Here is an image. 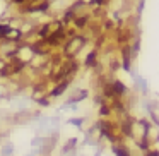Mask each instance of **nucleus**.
Returning <instances> with one entry per match:
<instances>
[{"label": "nucleus", "mask_w": 159, "mask_h": 156, "mask_svg": "<svg viewBox=\"0 0 159 156\" xmlns=\"http://www.w3.org/2000/svg\"><path fill=\"white\" fill-rule=\"evenodd\" d=\"M86 45H87V36L74 35V36H70V38H67L65 43L62 45L63 46V53H62V55L65 57V59H75V55Z\"/></svg>", "instance_id": "1"}, {"label": "nucleus", "mask_w": 159, "mask_h": 156, "mask_svg": "<svg viewBox=\"0 0 159 156\" xmlns=\"http://www.w3.org/2000/svg\"><path fill=\"white\" fill-rule=\"evenodd\" d=\"M41 117V113L39 111H31L28 110V108H24V110H17L16 113L9 115L7 120L11 122L12 125H22V124H29L31 120H34V118Z\"/></svg>", "instance_id": "2"}, {"label": "nucleus", "mask_w": 159, "mask_h": 156, "mask_svg": "<svg viewBox=\"0 0 159 156\" xmlns=\"http://www.w3.org/2000/svg\"><path fill=\"white\" fill-rule=\"evenodd\" d=\"M45 40V43L52 48V46H62L63 43H65V40H67V35H65V26H60L58 29H55L53 33H50L46 38H43Z\"/></svg>", "instance_id": "3"}, {"label": "nucleus", "mask_w": 159, "mask_h": 156, "mask_svg": "<svg viewBox=\"0 0 159 156\" xmlns=\"http://www.w3.org/2000/svg\"><path fill=\"white\" fill-rule=\"evenodd\" d=\"M70 83H72V79H63V81H60V83H57V84H55V87H53V89H50L48 93H46V94H48V98L52 100V98H58V96H62V94L70 87Z\"/></svg>", "instance_id": "4"}, {"label": "nucleus", "mask_w": 159, "mask_h": 156, "mask_svg": "<svg viewBox=\"0 0 159 156\" xmlns=\"http://www.w3.org/2000/svg\"><path fill=\"white\" fill-rule=\"evenodd\" d=\"M24 38V33H22L21 28H14V26H9L7 33L4 35V41H9V43H17Z\"/></svg>", "instance_id": "5"}, {"label": "nucleus", "mask_w": 159, "mask_h": 156, "mask_svg": "<svg viewBox=\"0 0 159 156\" xmlns=\"http://www.w3.org/2000/svg\"><path fill=\"white\" fill-rule=\"evenodd\" d=\"M110 89H111V93H113V96H115V98H123L125 94L128 93L127 86H125V84L121 83L120 79L111 81V83H110Z\"/></svg>", "instance_id": "6"}, {"label": "nucleus", "mask_w": 159, "mask_h": 156, "mask_svg": "<svg viewBox=\"0 0 159 156\" xmlns=\"http://www.w3.org/2000/svg\"><path fill=\"white\" fill-rule=\"evenodd\" d=\"M89 22H91V16H87V14H77L75 17H74L72 24L75 26V29H86L87 26H89Z\"/></svg>", "instance_id": "7"}, {"label": "nucleus", "mask_w": 159, "mask_h": 156, "mask_svg": "<svg viewBox=\"0 0 159 156\" xmlns=\"http://www.w3.org/2000/svg\"><path fill=\"white\" fill-rule=\"evenodd\" d=\"M87 96H89V91H87V89H77L75 93H74L72 96H70L69 100L65 101V103H74V105H77V103H80V101L87 100Z\"/></svg>", "instance_id": "8"}, {"label": "nucleus", "mask_w": 159, "mask_h": 156, "mask_svg": "<svg viewBox=\"0 0 159 156\" xmlns=\"http://www.w3.org/2000/svg\"><path fill=\"white\" fill-rule=\"evenodd\" d=\"M77 144H79V141H77V137H70V139H67L65 141V144L62 146V156L63 154H70L72 151H75L77 149Z\"/></svg>", "instance_id": "9"}, {"label": "nucleus", "mask_w": 159, "mask_h": 156, "mask_svg": "<svg viewBox=\"0 0 159 156\" xmlns=\"http://www.w3.org/2000/svg\"><path fill=\"white\" fill-rule=\"evenodd\" d=\"M46 93H48L46 83H36L34 86H33V100H38V98L45 96Z\"/></svg>", "instance_id": "10"}, {"label": "nucleus", "mask_w": 159, "mask_h": 156, "mask_svg": "<svg viewBox=\"0 0 159 156\" xmlns=\"http://www.w3.org/2000/svg\"><path fill=\"white\" fill-rule=\"evenodd\" d=\"M98 65V50H93L86 55V60H84V67L86 69H94Z\"/></svg>", "instance_id": "11"}, {"label": "nucleus", "mask_w": 159, "mask_h": 156, "mask_svg": "<svg viewBox=\"0 0 159 156\" xmlns=\"http://www.w3.org/2000/svg\"><path fill=\"white\" fill-rule=\"evenodd\" d=\"M111 149H113V154L115 156H132L130 149H128L123 142H116V144H113V146H111Z\"/></svg>", "instance_id": "12"}, {"label": "nucleus", "mask_w": 159, "mask_h": 156, "mask_svg": "<svg viewBox=\"0 0 159 156\" xmlns=\"http://www.w3.org/2000/svg\"><path fill=\"white\" fill-rule=\"evenodd\" d=\"M98 113H99V117H101V118H108L111 113H113V111H111L110 103H108L106 100H103V101L99 103V111H98Z\"/></svg>", "instance_id": "13"}, {"label": "nucleus", "mask_w": 159, "mask_h": 156, "mask_svg": "<svg viewBox=\"0 0 159 156\" xmlns=\"http://www.w3.org/2000/svg\"><path fill=\"white\" fill-rule=\"evenodd\" d=\"M14 153H16V148L12 142H5L0 149V156H14Z\"/></svg>", "instance_id": "14"}, {"label": "nucleus", "mask_w": 159, "mask_h": 156, "mask_svg": "<svg viewBox=\"0 0 159 156\" xmlns=\"http://www.w3.org/2000/svg\"><path fill=\"white\" fill-rule=\"evenodd\" d=\"M135 86L140 89V93H147V89H149V86H147V81L144 79V77H135Z\"/></svg>", "instance_id": "15"}, {"label": "nucleus", "mask_w": 159, "mask_h": 156, "mask_svg": "<svg viewBox=\"0 0 159 156\" xmlns=\"http://www.w3.org/2000/svg\"><path fill=\"white\" fill-rule=\"evenodd\" d=\"M84 122H86V117H74V118H69V124L74 125V127H77V129L82 127Z\"/></svg>", "instance_id": "16"}, {"label": "nucleus", "mask_w": 159, "mask_h": 156, "mask_svg": "<svg viewBox=\"0 0 159 156\" xmlns=\"http://www.w3.org/2000/svg\"><path fill=\"white\" fill-rule=\"evenodd\" d=\"M34 101L39 105V106H50V105H52V100L48 98V94H45V96L38 98V100H34Z\"/></svg>", "instance_id": "17"}, {"label": "nucleus", "mask_w": 159, "mask_h": 156, "mask_svg": "<svg viewBox=\"0 0 159 156\" xmlns=\"http://www.w3.org/2000/svg\"><path fill=\"white\" fill-rule=\"evenodd\" d=\"M118 69H121V62L116 59V57H113V59H111V64H110V70L111 72H116Z\"/></svg>", "instance_id": "18"}, {"label": "nucleus", "mask_w": 159, "mask_h": 156, "mask_svg": "<svg viewBox=\"0 0 159 156\" xmlns=\"http://www.w3.org/2000/svg\"><path fill=\"white\" fill-rule=\"evenodd\" d=\"M43 141H45V137H43V135H36V137L31 141L33 149H39V148H41V144H43Z\"/></svg>", "instance_id": "19"}, {"label": "nucleus", "mask_w": 159, "mask_h": 156, "mask_svg": "<svg viewBox=\"0 0 159 156\" xmlns=\"http://www.w3.org/2000/svg\"><path fill=\"white\" fill-rule=\"evenodd\" d=\"M144 156H159V153L156 151V149H149V151L144 153Z\"/></svg>", "instance_id": "20"}, {"label": "nucleus", "mask_w": 159, "mask_h": 156, "mask_svg": "<svg viewBox=\"0 0 159 156\" xmlns=\"http://www.w3.org/2000/svg\"><path fill=\"white\" fill-rule=\"evenodd\" d=\"M5 65H7V60H5V59H4V57H0V70L4 69V67H5Z\"/></svg>", "instance_id": "21"}]
</instances>
